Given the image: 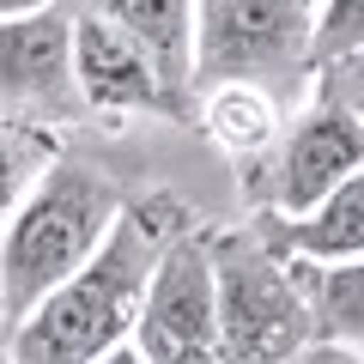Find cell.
I'll use <instances>...</instances> for the list:
<instances>
[{"instance_id":"1","label":"cell","mask_w":364,"mask_h":364,"mask_svg":"<svg viewBox=\"0 0 364 364\" xmlns=\"http://www.w3.org/2000/svg\"><path fill=\"white\" fill-rule=\"evenodd\" d=\"M188 225L200 219L176 195H134V207L122 213L109 243L67 286H55L18 328H6L13 364H97L109 352H122L134 340V316H140L158 255Z\"/></svg>"},{"instance_id":"13","label":"cell","mask_w":364,"mask_h":364,"mask_svg":"<svg viewBox=\"0 0 364 364\" xmlns=\"http://www.w3.org/2000/svg\"><path fill=\"white\" fill-rule=\"evenodd\" d=\"M61 158V134L37 128V122H13L0 116V231L25 207V195L37 188V176Z\"/></svg>"},{"instance_id":"14","label":"cell","mask_w":364,"mask_h":364,"mask_svg":"<svg viewBox=\"0 0 364 364\" xmlns=\"http://www.w3.org/2000/svg\"><path fill=\"white\" fill-rule=\"evenodd\" d=\"M364 49V0H316V37H310V79L328 61Z\"/></svg>"},{"instance_id":"10","label":"cell","mask_w":364,"mask_h":364,"mask_svg":"<svg viewBox=\"0 0 364 364\" xmlns=\"http://www.w3.org/2000/svg\"><path fill=\"white\" fill-rule=\"evenodd\" d=\"M195 128L207 134L219 152L255 158L261 146H273V134L286 128V104H279L267 85H249V79L207 85V91H195Z\"/></svg>"},{"instance_id":"11","label":"cell","mask_w":364,"mask_h":364,"mask_svg":"<svg viewBox=\"0 0 364 364\" xmlns=\"http://www.w3.org/2000/svg\"><path fill=\"white\" fill-rule=\"evenodd\" d=\"M73 6L122 25L134 43L158 55V67L176 85L195 91V0H73Z\"/></svg>"},{"instance_id":"15","label":"cell","mask_w":364,"mask_h":364,"mask_svg":"<svg viewBox=\"0 0 364 364\" xmlns=\"http://www.w3.org/2000/svg\"><path fill=\"white\" fill-rule=\"evenodd\" d=\"M316 97L364 122V49H352V55H340V61H328L322 73H316Z\"/></svg>"},{"instance_id":"5","label":"cell","mask_w":364,"mask_h":364,"mask_svg":"<svg viewBox=\"0 0 364 364\" xmlns=\"http://www.w3.org/2000/svg\"><path fill=\"white\" fill-rule=\"evenodd\" d=\"M358 170H364V122L310 97L298 116H286L273 146L243 158V200L273 219H304Z\"/></svg>"},{"instance_id":"18","label":"cell","mask_w":364,"mask_h":364,"mask_svg":"<svg viewBox=\"0 0 364 364\" xmlns=\"http://www.w3.org/2000/svg\"><path fill=\"white\" fill-rule=\"evenodd\" d=\"M97 364H146V358H140L134 346H122V352H109V358H97Z\"/></svg>"},{"instance_id":"4","label":"cell","mask_w":364,"mask_h":364,"mask_svg":"<svg viewBox=\"0 0 364 364\" xmlns=\"http://www.w3.org/2000/svg\"><path fill=\"white\" fill-rule=\"evenodd\" d=\"M316 0H195V91L267 85L279 104L310 79Z\"/></svg>"},{"instance_id":"20","label":"cell","mask_w":364,"mask_h":364,"mask_svg":"<svg viewBox=\"0 0 364 364\" xmlns=\"http://www.w3.org/2000/svg\"><path fill=\"white\" fill-rule=\"evenodd\" d=\"M0 334H6V310H0Z\"/></svg>"},{"instance_id":"6","label":"cell","mask_w":364,"mask_h":364,"mask_svg":"<svg viewBox=\"0 0 364 364\" xmlns=\"http://www.w3.org/2000/svg\"><path fill=\"white\" fill-rule=\"evenodd\" d=\"M134 352L146 364H213L219 352V279H213V225H188L158 255L134 316Z\"/></svg>"},{"instance_id":"16","label":"cell","mask_w":364,"mask_h":364,"mask_svg":"<svg viewBox=\"0 0 364 364\" xmlns=\"http://www.w3.org/2000/svg\"><path fill=\"white\" fill-rule=\"evenodd\" d=\"M286 364H364V352H352V346H328V340H310V346H304L298 358H286Z\"/></svg>"},{"instance_id":"2","label":"cell","mask_w":364,"mask_h":364,"mask_svg":"<svg viewBox=\"0 0 364 364\" xmlns=\"http://www.w3.org/2000/svg\"><path fill=\"white\" fill-rule=\"evenodd\" d=\"M128 207H134L128 182H116L104 164L73 158V152L55 158L37 176V188L25 195V207L0 231V310H6V328H18L55 286H67L109 243V231L122 225Z\"/></svg>"},{"instance_id":"7","label":"cell","mask_w":364,"mask_h":364,"mask_svg":"<svg viewBox=\"0 0 364 364\" xmlns=\"http://www.w3.org/2000/svg\"><path fill=\"white\" fill-rule=\"evenodd\" d=\"M73 79L85 97V116H152L195 128V91L158 67L146 43H134L122 25L73 6Z\"/></svg>"},{"instance_id":"9","label":"cell","mask_w":364,"mask_h":364,"mask_svg":"<svg viewBox=\"0 0 364 364\" xmlns=\"http://www.w3.org/2000/svg\"><path fill=\"white\" fill-rule=\"evenodd\" d=\"M255 225L286 249L291 261H352L364 255V170L346 176L322 207H310L304 219H273L255 213Z\"/></svg>"},{"instance_id":"19","label":"cell","mask_w":364,"mask_h":364,"mask_svg":"<svg viewBox=\"0 0 364 364\" xmlns=\"http://www.w3.org/2000/svg\"><path fill=\"white\" fill-rule=\"evenodd\" d=\"M0 364H13V352H6V334H0Z\"/></svg>"},{"instance_id":"3","label":"cell","mask_w":364,"mask_h":364,"mask_svg":"<svg viewBox=\"0 0 364 364\" xmlns=\"http://www.w3.org/2000/svg\"><path fill=\"white\" fill-rule=\"evenodd\" d=\"M213 279H219V352L213 364H286L316 340L291 255L261 225L213 231Z\"/></svg>"},{"instance_id":"12","label":"cell","mask_w":364,"mask_h":364,"mask_svg":"<svg viewBox=\"0 0 364 364\" xmlns=\"http://www.w3.org/2000/svg\"><path fill=\"white\" fill-rule=\"evenodd\" d=\"M316 316V340L364 352V255L352 261H291Z\"/></svg>"},{"instance_id":"17","label":"cell","mask_w":364,"mask_h":364,"mask_svg":"<svg viewBox=\"0 0 364 364\" xmlns=\"http://www.w3.org/2000/svg\"><path fill=\"white\" fill-rule=\"evenodd\" d=\"M43 6H61V0H0V18H25V13H43Z\"/></svg>"},{"instance_id":"8","label":"cell","mask_w":364,"mask_h":364,"mask_svg":"<svg viewBox=\"0 0 364 364\" xmlns=\"http://www.w3.org/2000/svg\"><path fill=\"white\" fill-rule=\"evenodd\" d=\"M0 116L55 134L67 122H85V97L73 79V0L0 18Z\"/></svg>"}]
</instances>
